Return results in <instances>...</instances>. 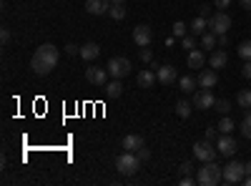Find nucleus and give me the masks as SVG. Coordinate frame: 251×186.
<instances>
[{"mask_svg":"<svg viewBox=\"0 0 251 186\" xmlns=\"http://www.w3.org/2000/svg\"><path fill=\"white\" fill-rule=\"evenodd\" d=\"M156 80H158V76H156L153 71H141V73L136 76L138 88H153V86H156Z\"/></svg>","mask_w":251,"mask_h":186,"instance_id":"2eb2a0df","label":"nucleus"},{"mask_svg":"<svg viewBox=\"0 0 251 186\" xmlns=\"http://www.w3.org/2000/svg\"><path fill=\"white\" fill-rule=\"evenodd\" d=\"M228 28H231V18H228L224 10L214 13L211 18H208V30H211L214 35H224L228 33Z\"/></svg>","mask_w":251,"mask_h":186,"instance_id":"423d86ee","label":"nucleus"},{"mask_svg":"<svg viewBox=\"0 0 251 186\" xmlns=\"http://www.w3.org/2000/svg\"><path fill=\"white\" fill-rule=\"evenodd\" d=\"M186 30H188V26H186V23H181V20H176V26H174L176 38H183V35H186Z\"/></svg>","mask_w":251,"mask_h":186,"instance_id":"2f4dec72","label":"nucleus"},{"mask_svg":"<svg viewBox=\"0 0 251 186\" xmlns=\"http://www.w3.org/2000/svg\"><path fill=\"white\" fill-rule=\"evenodd\" d=\"M0 40H3V46H8V43H10V30H8V28L0 30Z\"/></svg>","mask_w":251,"mask_h":186,"instance_id":"f704fd0d","label":"nucleus"},{"mask_svg":"<svg viewBox=\"0 0 251 186\" xmlns=\"http://www.w3.org/2000/svg\"><path fill=\"white\" fill-rule=\"evenodd\" d=\"M206 138H208V141H214V138H216V129H214V126H211V129H206Z\"/></svg>","mask_w":251,"mask_h":186,"instance_id":"a19ab883","label":"nucleus"},{"mask_svg":"<svg viewBox=\"0 0 251 186\" xmlns=\"http://www.w3.org/2000/svg\"><path fill=\"white\" fill-rule=\"evenodd\" d=\"M191 108H194V103H188V101H176V116L178 118H188L191 116Z\"/></svg>","mask_w":251,"mask_h":186,"instance_id":"4be33fe9","label":"nucleus"},{"mask_svg":"<svg viewBox=\"0 0 251 186\" xmlns=\"http://www.w3.org/2000/svg\"><path fill=\"white\" fill-rule=\"evenodd\" d=\"M216 154H219V149H216L208 138H206V141H199L196 146H194V156H196L199 161H214Z\"/></svg>","mask_w":251,"mask_h":186,"instance_id":"0eeeda50","label":"nucleus"},{"mask_svg":"<svg viewBox=\"0 0 251 186\" xmlns=\"http://www.w3.org/2000/svg\"><path fill=\"white\" fill-rule=\"evenodd\" d=\"M216 43H219V35H214L211 30L201 35V46H203L206 51H214V48H216Z\"/></svg>","mask_w":251,"mask_h":186,"instance_id":"b1692460","label":"nucleus"},{"mask_svg":"<svg viewBox=\"0 0 251 186\" xmlns=\"http://www.w3.org/2000/svg\"><path fill=\"white\" fill-rule=\"evenodd\" d=\"M106 93H108V98H118V96L123 93V86H121V78H113L111 83H106Z\"/></svg>","mask_w":251,"mask_h":186,"instance_id":"5701e85b","label":"nucleus"},{"mask_svg":"<svg viewBox=\"0 0 251 186\" xmlns=\"http://www.w3.org/2000/svg\"><path fill=\"white\" fill-rule=\"evenodd\" d=\"M133 40H136V46H141V48L151 46V40H153V33H151V28L146 26V23L136 26V28H133Z\"/></svg>","mask_w":251,"mask_h":186,"instance_id":"9d476101","label":"nucleus"},{"mask_svg":"<svg viewBox=\"0 0 251 186\" xmlns=\"http://www.w3.org/2000/svg\"><path fill=\"white\" fill-rule=\"evenodd\" d=\"M196 86H199V78H194V76L178 78V88H181L183 93H196Z\"/></svg>","mask_w":251,"mask_h":186,"instance_id":"a211bd4d","label":"nucleus"},{"mask_svg":"<svg viewBox=\"0 0 251 186\" xmlns=\"http://www.w3.org/2000/svg\"><path fill=\"white\" fill-rule=\"evenodd\" d=\"M111 0H86V10L91 15H103V13H108L111 10Z\"/></svg>","mask_w":251,"mask_h":186,"instance_id":"ddd939ff","label":"nucleus"},{"mask_svg":"<svg viewBox=\"0 0 251 186\" xmlns=\"http://www.w3.org/2000/svg\"><path fill=\"white\" fill-rule=\"evenodd\" d=\"M208 63H211V68H224L226 63H228V55H226V51H216L214 48V53H211V58H208Z\"/></svg>","mask_w":251,"mask_h":186,"instance_id":"6ab92c4d","label":"nucleus"},{"mask_svg":"<svg viewBox=\"0 0 251 186\" xmlns=\"http://www.w3.org/2000/svg\"><path fill=\"white\" fill-rule=\"evenodd\" d=\"M214 108L221 113V116H226L228 111H231V101H226V98H219L216 103H214Z\"/></svg>","mask_w":251,"mask_h":186,"instance_id":"c85d7f7f","label":"nucleus"},{"mask_svg":"<svg viewBox=\"0 0 251 186\" xmlns=\"http://www.w3.org/2000/svg\"><path fill=\"white\" fill-rule=\"evenodd\" d=\"M206 63V55L201 51H191L188 53V68H203Z\"/></svg>","mask_w":251,"mask_h":186,"instance_id":"412c9836","label":"nucleus"},{"mask_svg":"<svg viewBox=\"0 0 251 186\" xmlns=\"http://www.w3.org/2000/svg\"><path fill=\"white\" fill-rule=\"evenodd\" d=\"M136 154H138V159H141V161H149V159H151V151H149V149H138Z\"/></svg>","mask_w":251,"mask_h":186,"instance_id":"4c0bfd02","label":"nucleus"},{"mask_svg":"<svg viewBox=\"0 0 251 186\" xmlns=\"http://www.w3.org/2000/svg\"><path fill=\"white\" fill-rule=\"evenodd\" d=\"M178 184H181V186H191V184H196V179H191V176H181Z\"/></svg>","mask_w":251,"mask_h":186,"instance_id":"ea45409f","label":"nucleus"},{"mask_svg":"<svg viewBox=\"0 0 251 186\" xmlns=\"http://www.w3.org/2000/svg\"><path fill=\"white\" fill-rule=\"evenodd\" d=\"M181 46L188 48V51H194V46H196V35H183V38H181Z\"/></svg>","mask_w":251,"mask_h":186,"instance_id":"7c9ffc66","label":"nucleus"},{"mask_svg":"<svg viewBox=\"0 0 251 186\" xmlns=\"http://www.w3.org/2000/svg\"><path fill=\"white\" fill-rule=\"evenodd\" d=\"M83 60H96L100 55V46L98 43H86V46H80V53H78Z\"/></svg>","mask_w":251,"mask_h":186,"instance_id":"f3484780","label":"nucleus"},{"mask_svg":"<svg viewBox=\"0 0 251 186\" xmlns=\"http://www.w3.org/2000/svg\"><path fill=\"white\" fill-rule=\"evenodd\" d=\"M106 68H108V73H111L113 78H126V76L131 73V68H133V66H131V60H128V58H123V55H113V58L108 60V66H106Z\"/></svg>","mask_w":251,"mask_h":186,"instance_id":"20e7f679","label":"nucleus"},{"mask_svg":"<svg viewBox=\"0 0 251 186\" xmlns=\"http://www.w3.org/2000/svg\"><path fill=\"white\" fill-rule=\"evenodd\" d=\"M66 53H68V55H75V53H80V48H78L75 43H68V46H66Z\"/></svg>","mask_w":251,"mask_h":186,"instance_id":"58836bf2","label":"nucleus"},{"mask_svg":"<svg viewBox=\"0 0 251 186\" xmlns=\"http://www.w3.org/2000/svg\"><path fill=\"white\" fill-rule=\"evenodd\" d=\"M244 169H246V176H251V161H249V163H244Z\"/></svg>","mask_w":251,"mask_h":186,"instance_id":"a18cd8bd","label":"nucleus"},{"mask_svg":"<svg viewBox=\"0 0 251 186\" xmlns=\"http://www.w3.org/2000/svg\"><path fill=\"white\" fill-rule=\"evenodd\" d=\"M116 169H118L123 176H133V174L141 169V159H138V154H133V151H123V154L116 159Z\"/></svg>","mask_w":251,"mask_h":186,"instance_id":"7ed1b4c3","label":"nucleus"},{"mask_svg":"<svg viewBox=\"0 0 251 186\" xmlns=\"http://www.w3.org/2000/svg\"><path fill=\"white\" fill-rule=\"evenodd\" d=\"M188 28H191V35H203V33L208 30V20L201 18V15H196V18L191 20V26H188Z\"/></svg>","mask_w":251,"mask_h":186,"instance_id":"aec40b11","label":"nucleus"},{"mask_svg":"<svg viewBox=\"0 0 251 186\" xmlns=\"http://www.w3.org/2000/svg\"><path fill=\"white\" fill-rule=\"evenodd\" d=\"M246 179V169L241 161H228L224 166V181L226 184H241Z\"/></svg>","mask_w":251,"mask_h":186,"instance_id":"39448f33","label":"nucleus"},{"mask_svg":"<svg viewBox=\"0 0 251 186\" xmlns=\"http://www.w3.org/2000/svg\"><path fill=\"white\" fill-rule=\"evenodd\" d=\"M244 184H246V186H251V176H246V179H244Z\"/></svg>","mask_w":251,"mask_h":186,"instance_id":"49530a36","label":"nucleus"},{"mask_svg":"<svg viewBox=\"0 0 251 186\" xmlns=\"http://www.w3.org/2000/svg\"><path fill=\"white\" fill-rule=\"evenodd\" d=\"M108 15H111L113 20H123V18H126V8H123V3H113L111 10H108Z\"/></svg>","mask_w":251,"mask_h":186,"instance_id":"bb28decb","label":"nucleus"},{"mask_svg":"<svg viewBox=\"0 0 251 186\" xmlns=\"http://www.w3.org/2000/svg\"><path fill=\"white\" fill-rule=\"evenodd\" d=\"M199 15L208 20V18H211V5H201V10H199Z\"/></svg>","mask_w":251,"mask_h":186,"instance_id":"e433bc0d","label":"nucleus"},{"mask_svg":"<svg viewBox=\"0 0 251 186\" xmlns=\"http://www.w3.org/2000/svg\"><path fill=\"white\" fill-rule=\"evenodd\" d=\"M141 60H143V63H151V60H153V53H151V48H149V46L141 48Z\"/></svg>","mask_w":251,"mask_h":186,"instance_id":"473e14b6","label":"nucleus"},{"mask_svg":"<svg viewBox=\"0 0 251 186\" xmlns=\"http://www.w3.org/2000/svg\"><path fill=\"white\" fill-rule=\"evenodd\" d=\"M156 76H158V83L161 86H174L176 83V68L174 66H161L156 71Z\"/></svg>","mask_w":251,"mask_h":186,"instance_id":"f8f14e48","label":"nucleus"},{"mask_svg":"<svg viewBox=\"0 0 251 186\" xmlns=\"http://www.w3.org/2000/svg\"><path fill=\"white\" fill-rule=\"evenodd\" d=\"M241 76L244 78H251V60H246V63L241 66Z\"/></svg>","mask_w":251,"mask_h":186,"instance_id":"c9c22d12","label":"nucleus"},{"mask_svg":"<svg viewBox=\"0 0 251 186\" xmlns=\"http://www.w3.org/2000/svg\"><path fill=\"white\" fill-rule=\"evenodd\" d=\"M214 103H216V98H214L211 88H201V91L194 96V108H199V111H208V108H214Z\"/></svg>","mask_w":251,"mask_h":186,"instance_id":"6e6552de","label":"nucleus"},{"mask_svg":"<svg viewBox=\"0 0 251 186\" xmlns=\"http://www.w3.org/2000/svg\"><path fill=\"white\" fill-rule=\"evenodd\" d=\"M58 58H60V51L53 43H43L35 51V55L30 60V68H33L35 76H48L58 66Z\"/></svg>","mask_w":251,"mask_h":186,"instance_id":"f257e3e1","label":"nucleus"},{"mask_svg":"<svg viewBox=\"0 0 251 186\" xmlns=\"http://www.w3.org/2000/svg\"><path fill=\"white\" fill-rule=\"evenodd\" d=\"M216 149H219V154H221V156H228V159H231V156L239 151L236 141H234L231 136H228V133H224V136L216 141Z\"/></svg>","mask_w":251,"mask_h":186,"instance_id":"9b49d317","label":"nucleus"},{"mask_svg":"<svg viewBox=\"0 0 251 186\" xmlns=\"http://www.w3.org/2000/svg\"><path fill=\"white\" fill-rule=\"evenodd\" d=\"M191 171H194V163H191V161H183V163H181V169H178L181 176H188Z\"/></svg>","mask_w":251,"mask_h":186,"instance_id":"72a5a7b5","label":"nucleus"},{"mask_svg":"<svg viewBox=\"0 0 251 186\" xmlns=\"http://www.w3.org/2000/svg\"><path fill=\"white\" fill-rule=\"evenodd\" d=\"M228 3H231V0H216V8L224 10V8H228Z\"/></svg>","mask_w":251,"mask_h":186,"instance_id":"79ce46f5","label":"nucleus"},{"mask_svg":"<svg viewBox=\"0 0 251 186\" xmlns=\"http://www.w3.org/2000/svg\"><path fill=\"white\" fill-rule=\"evenodd\" d=\"M241 133L251 141V113H246V118L241 121Z\"/></svg>","mask_w":251,"mask_h":186,"instance_id":"c756f323","label":"nucleus"},{"mask_svg":"<svg viewBox=\"0 0 251 186\" xmlns=\"http://www.w3.org/2000/svg\"><path fill=\"white\" fill-rule=\"evenodd\" d=\"M224 181V169L216 161H203V166L196 171V184L201 186H216Z\"/></svg>","mask_w":251,"mask_h":186,"instance_id":"f03ea898","label":"nucleus"},{"mask_svg":"<svg viewBox=\"0 0 251 186\" xmlns=\"http://www.w3.org/2000/svg\"><path fill=\"white\" fill-rule=\"evenodd\" d=\"M216 129H219L221 133H231L236 126H234V121H231V118H226V116H224V118L219 121V126H216Z\"/></svg>","mask_w":251,"mask_h":186,"instance_id":"cd10ccee","label":"nucleus"},{"mask_svg":"<svg viewBox=\"0 0 251 186\" xmlns=\"http://www.w3.org/2000/svg\"><path fill=\"white\" fill-rule=\"evenodd\" d=\"M239 5H241L244 10H251V0H239Z\"/></svg>","mask_w":251,"mask_h":186,"instance_id":"37998d69","label":"nucleus"},{"mask_svg":"<svg viewBox=\"0 0 251 186\" xmlns=\"http://www.w3.org/2000/svg\"><path fill=\"white\" fill-rule=\"evenodd\" d=\"M236 103L241 108H251V88H244V91H239V96H236Z\"/></svg>","mask_w":251,"mask_h":186,"instance_id":"393cba45","label":"nucleus"},{"mask_svg":"<svg viewBox=\"0 0 251 186\" xmlns=\"http://www.w3.org/2000/svg\"><path fill=\"white\" fill-rule=\"evenodd\" d=\"M108 68H98V66H91L86 68V80L93 86H106V78H108Z\"/></svg>","mask_w":251,"mask_h":186,"instance_id":"1a4fd4ad","label":"nucleus"},{"mask_svg":"<svg viewBox=\"0 0 251 186\" xmlns=\"http://www.w3.org/2000/svg\"><path fill=\"white\" fill-rule=\"evenodd\" d=\"M123 149L126 151H138V149H143V136H138V133H128L123 138Z\"/></svg>","mask_w":251,"mask_h":186,"instance_id":"dca6fc26","label":"nucleus"},{"mask_svg":"<svg viewBox=\"0 0 251 186\" xmlns=\"http://www.w3.org/2000/svg\"><path fill=\"white\" fill-rule=\"evenodd\" d=\"M219 46H228V35H226V33L219 35Z\"/></svg>","mask_w":251,"mask_h":186,"instance_id":"c03bdc74","label":"nucleus"},{"mask_svg":"<svg viewBox=\"0 0 251 186\" xmlns=\"http://www.w3.org/2000/svg\"><path fill=\"white\" fill-rule=\"evenodd\" d=\"M236 53L244 58V60H251V40H241L236 46Z\"/></svg>","mask_w":251,"mask_h":186,"instance_id":"a878e982","label":"nucleus"},{"mask_svg":"<svg viewBox=\"0 0 251 186\" xmlns=\"http://www.w3.org/2000/svg\"><path fill=\"white\" fill-rule=\"evenodd\" d=\"M111 3H126V0H111Z\"/></svg>","mask_w":251,"mask_h":186,"instance_id":"de8ad7c7","label":"nucleus"},{"mask_svg":"<svg viewBox=\"0 0 251 186\" xmlns=\"http://www.w3.org/2000/svg\"><path fill=\"white\" fill-rule=\"evenodd\" d=\"M216 83H219V76H216L214 68H206V71L199 73V86L201 88H214Z\"/></svg>","mask_w":251,"mask_h":186,"instance_id":"4468645a","label":"nucleus"}]
</instances>
